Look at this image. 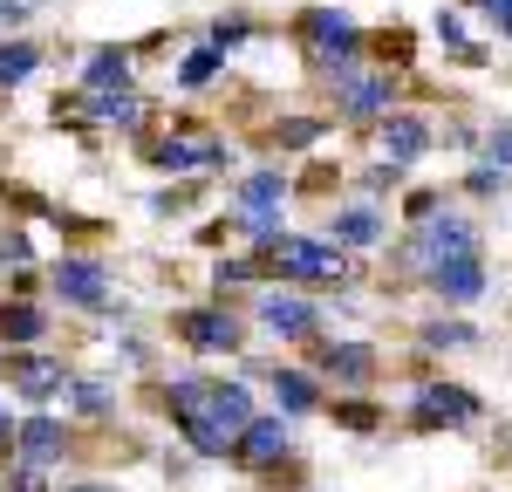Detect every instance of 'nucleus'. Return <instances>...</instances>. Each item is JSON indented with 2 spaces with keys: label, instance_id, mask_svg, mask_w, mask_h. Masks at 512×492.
Wrapping results in <instances>:
<instances>
[{
  "label": "nucleus",
  "instance_id": "nucleus-1",
  "mask_svg": "<svg viewBox=\"0 0 512 492\" xmlns=\"http://www.w3.org/2000/svg\"><path fill=\"white\" fill-rule=\"evenodd\" d=\"M164 410H171L178 438H185L198 458H233L239 438H246V424L260 417L246 376H198V369L164 376Z\"/></svg>",
  "mask_w": 512,
  "mask_h": 492
},
{
  "label": "nucleus",
  "instance_id": "nucleus-2",
  "mask_svg": "<svg viewBox=\"0 0 512 492\" xmlns=\"http://www.w3.org/2000/svg\"><path fill=\"white\" fill-rule=\"evenodd\" d=\"M294 41H301V55L315 62V76H342V69H355L362 62V21H355L349 7H335V0H315V7H301L294 14Z\"/></svg>",
  "mask_w": 512,
  "mask_h": 492
},
{
  "label": "nucleus",
  "instance_id": "nucleus-3",
  "mask_svg": "<svg viewBox=\"0 0 512 492\" xmlns=\"http://www.w3.org/2000/svg\"><path fill=\"white\" fill-rule=\"evenodd\" d=\"M458 253H485V233H478L472 212H458V205H437L431 219H417V226H410V240L396 246V267L424 281L437 260H458Z\"/></svg>",
  "mask_w": 512,
  "mask_h": 492
},
{
  "label": "nucleus",
  "instance_id": "nucleus-4",
  "mask_svg": "<svg viewBox=\"0 0 512 492\" xmlns=\"http://www.w3.org/2000/svg\"><path fill=\"white\" fill-rule=\"evenodd\" d=\"M171 342L178 349H192L205 363H219V356H239L246 349V315H239L233 301H192V308H178L171 315Z\"/></svg>",
  "mask_w": 512,
  "mask_h": 492
},
{
  "label": "nucleus",
  "instance_id": "nucleus-5",
  "mask_svg": "<svg viewBox=\"0 0 512 492\" xmlns=\"http://www.w3.org/2000/svg\"><path fill=\"white\" fill-rule=\"evenodd\" d=\"M267 260H274V274L287 287H349L355 281V260L328 240V233H321V240L315 233H287Z\"/></svg>",
  "mask_w": 512,
  "mask_h": 492
},
{
  "label": "nucleus",
  "instance_id": "nucleus-6",
  "mask_svg": "<svg viewBox=\"0 0 512 492\" xmlns=\"http://www.w3.org/2000/svg\"><path fill=\"white\" fill-rule=\"evenodd\" d=\"M48 301L76 315H117V274L96 253H55L48 260Z\"/></svg>",
  "mask_w": 512,
  "mask_h": 492
},
{
  "label": "nucleus",
  "instance_id": "nucleus-7",
  "mask_svg": "<svg viewBox=\"0 0 512 492\" xmlns=\"http://www.w3.org/2000/svg\"><path fill=\"white\" fill-rule=\"evenodd\" d=\"M253 328L274 335V342H321L328 308H321L308 287H260L253 294Z\"/></svg>",
  "mask_w": 512,
  "mask_h": 492
},
{
  "label": "nucleus",
  "instance_id": "nucleus-8",
  "mask_svg": "<svg viewBox=\"0 0 512 492\" xmlns=\"http://www.w3.org/2000/svg\"><path fill=\"white\" fill-rule=\"evenodd\" d=\"M321 89H328V110H335L342 123H383L390 110H403V103H396V76L390 69H369V62L328 76Z\"/></svg>",
  "mask_w": 512,
  "mask_h": 492
},
{
  "label": "nucleus",
  "instance_id": "nucleus-9",
  "mask_svg": "<svg viewBox=\"0 0 512 492\" xmlns=\"http://www.w3.org/2000/svg\"><path fill=\"white\" fill-rule=\"evenodd\" d=\"M478 417H485V404H478L465 383H451V376H424L410 390V424L417 431H465Z\"/></svg>",
  "mask_w": 512,
  "mask_h": 492
},
{
  "label": "nucleus",
  "instance_id": "nucleus-10",
  "mask_svg": "<svg viewBox=\"0 0 512 492\" xmlns=\"http://www.w3.org/2000/svg\"><path fill=\"white\" fill-rule=\"evenodd\" d=\"M0 376H7V390H14L28 410H48L62 390H69V369L55 363L48 349H0Z\"/></svg>",
  "mask_w": 512,
  "mask_h": 492
},
{
  "label": "nucleus",
  "instance_id": "nucleus-11",
  "mask_svg": "<svg viewBox=\"0 0 512 492\" xmlns=\"http://www.w3.org/2000/svg\"><path fill=\"white\" fill-rule=\"evenodd\" d=\"M315 369H321V383H335V390H369L376 369H383V356H376V342H349V335L335 342V335H321Z\"/></svg>",
  "mask_w": 512,
  "mask_h": 492
},
{
  "label": "nucleus",
  "instance_id": "nucleus-12",
  "mask_svg": "<svg viewBox=\"0 0 512 492\" xmlns=\"http://www.w3.org/2000/svg\"><path fill=\"white\" fill-rule=\"evenodd\" d=\"M424 287L444 308H472V301L492 294V267H485V253H458V260H437L431 274H424Z\"/></svg>",
  "mask_w": 512,
  "mask_h": 492
},
{
  "label": "nucleus",
  "instance_id": "nucleus-13",
  "mask_svg": "<svg viewBox=\"0 0 512 492\" xmlns=\"http://www.w3.org/2000/svg\"><path fill=\"white\" fill-rule=\"evenodd\" d=\"M328 240L342 246V253H376V246L390 240V212H383L376 199L335 205V212H328Z\"/></svg>",
  "mask_w": 512,
  "mask_h": 492
},
{
  "label": "nucleus",
  "instance_id": "nucleus-14",
  "mask_svg": "<svg viewBox=\"0 0 512 492\" xmlns=\"http://www.w3.org/2000/svg\"><path fill=\"white\" fill-rule=\"evenodd\" d=\"M14 458H28V465H62L69 458V424L55 417V410H28L21 424H14Z\"/></svg>",
  "mask_w": 512,
  "mask_h": 492
},
{
  "label": "nucleus",
  "instance_id": "nucleus-15",
  "mask_svg": "<svg viewBox=\"0 0 512 492\" xmlns=\"http://www.w3.org/2000/svg\"><path fill=\"white\" fill-rule=\"evenodd\" d=\"M294 451V417H280V410H260L253 424H246V438H239V465H253V472H274L280 458Z\"/></svg>",
  "mask_w": 512,
  "mask_h": 492
},
{
  "label": "nucleus",
  "instance_id": "nucleus-16",
  "mask_svg": "<svg viewBox=\"0 0 512 492\" xmlns=\"http://www.w3.org/2000/svg\"><path fill=\"white\" fill-rule=\"evenodd\" d=\"M267 390H274V410H280V417H315V410H328V390H321V369L274 363V369H267Z\"/></svg>",
  "mask_w": 512,
  "mask_h": 492
},
{
  "label": "nucleus",
  "instance_id": "nucleus-17",
  "mask_svg": "<svg viewBox=\"0 0 512 492\" xmlns=\"http://www.w3.org/2000/svg\"><path fill=\"white\" fill-rule=\"evenodd\" d=\"M48 328H55V315L41 308L35 294L0 301V349H48Z\"/></svg>",
  "mask_w": 512,
  "mask_h": 492
},
{
  "label": "nucleus",
  "instance_id": "nucleus-18",
  "mask_svg": "<svg viewBox=\"0 0 512 492\" xmlns=\"http://www.w3.org/2000/svg\"><path fill=\"white\" fill-rule=\"evenodd\" d=\"M376 144H383V158L417 164L437 144V130H431V117H417V110H390V117L376 123Z\"/></svg>",
  "mask_w": 512,
  "mask_h": 492
},
{
  "label": "nucleus",
  "instance_id": "nucleus-19",
  "mask_svg": "<svg viewBox=\"0 0 512 492\" xmlns=\"http://www.w3.org/2000/svg\"><path fill=\"white\" fill-rule=\"evenodd\" d=\"M69 110H76V117H89V123H110V130H137L151 103H144L137 89H82Z\"/></svg>",
  "mask_w": 512,
  "mask_h": 492
},
{
  "label": "nucleus",
  "instance_id": "nucleus-20",
  "mask_svg": "<svg viewBox=\"0 0 512 492\" xmlns=\"http://www.w3.org/2000/svg\"><path fill=\"white\" fill-rule=\"evenodd\" d=\"M287 192H294V178H287L280 164H260V171H246L233 185V212H280Z\"/></svg>",
  "mask_w": 512,
  "mask_h": 492
},
{
  "label": "nucleus",
  "instance_id": "nucleus-21",
  "mask_svg": "<svg viewBox=\"0 0 512 492\" xmlns=\"http://www.w3.org/2000/svg\"><path fill=\"white\" fill-rule=\"evenodd\" d=\"M62 404H69V417H82V424H103V417H117V383H110V376H69Z\"/></svg>",
  "mask_w": 512,
  "mask_h": 492
},
{
  "label": "nucleus",
  "instance_id": "nucleus-22",
  "mask_svg": "<svg viewBox=\"0 0 512 492\" xmlns=\"http://www.w3.org/2000/svg\"><path fill=\"white\" fill-rule=\"evenodd\" d=\"M151 171H164V178H205V137H158L151 144Z\"/></svg>",
  "mask_w": 512,
  "mask_h": 492
},
{
  "label": "nucleus",
  "instance_id": "nucleus-23",
  "mask_svg": "<svg viewBox=\"0 0 512 492\" xmlns=\"http://www.w3.org/2000/svg\"><path fill=\"white\" fill-rule=\"evenodd\" d=\"M417 342H424L431 356H458V349H478V342H485V328L465 322V315H437V322L417 328Z\"/></svg>",
  "mask_w": 512,
  "mask_h": 492
},
{
  "label": "nucleus",
  "instance_id": "nucleus-24",
  "mask_svg": "<svg viewBox=\"0 0 512 492\" xmlns=\"http://www.w3.org/2000/svg\"><path fill=\"white\" fill-rule=\"evenodd\" d=\"M219 76H226V48H212V41L185 48V55H178V69H171L178 89H205V82H219Z\"/></svg>",
  "mask_w": 512,
  "mask_h": 492
},
{
  "label": "nucleus",
  "instance_id": "nucleus-25",
  "mask_svg": "<svg viewBox=\"0 0 512 492\" xmlns=\"http://www.w3.org/2000/svg\"><path fill=\"white\" fill-rule=\"evenodd\" d=\"M82 89H130V48H89Z\"/></svg>",
  "mask_w": 512,
  "mask_h": 492
},
{
  "label": "nucleus",
  "instance_id": "nucleus-26",
  "mask_svg": "<svg viewBox=\"0 0 512 492\" xmlns=\"http://www.w3.org/2000/svg\"><path fill=\"white\" fill-rule=\"evenodd\" d=\"M28 76H41V48L28 35H7L0 41V89H21Z\"/></svg>",
  "mask_w": 512,
  "mask_h": 492
},
{
  "label": "nucleus",
  "instance_id": "nucleus-27",
  "mask_svg": "<svg viewBox=\"0 0 512 492\" xmlns=\"http://www.w3.org/2000/svg\"><path fill=\"white\" fill-rule=\"evenodd\" d=\"M437 41H444V48H451V55H458V62H485V48H478L472 35H465V14H458V7H437Z\"/></svg>",
  "mask_w": 512,
  "mask_h": 492
},
{
  "label": "nucleus",
  "instance_id": "nucleus-28",
  "mask_svg": "<svg viewBox=\"0 0 512 492\" xmlns=\"http://www.w3.org/2000/svg\"><path fill=\"white\" fill-rule=\"evenodd\" d=\"M233 226H239V240H246V246H260V253H274V246L287 240L280 212H233Z\"/></svg>",
  "mask_w": 512,
  "mask_h": 492
},
{
  "label": "nucleus",
  "instance_id": "nucleus-29",
  "mask_svg": "<svg viewBox=\"0 0 512 492\" xmlns=\"http://www.w3.org/2000/svg\"><path fill=\"white\" fill-rule=\"evenodd\" d=\"M260 260H246V253H226V260H212V294L226 301V287H260Z\"/></svg>",
  "mask_w": 512,
  "mask_h": 492
},
{
  "label": "nucleus",
  "instance_id": "nucleus-30",
  "mask_svg": "<svg viewBox=\"0 0 512 492\" xmlns=\"http://www.w3.org/2000/svg\"><path fill=\"white\" fill-rule=\"evenodd\" d=\"M328 137V117H280L274 123V151H308Z\"/></svg>",
  "mask_w": 512,
  "mask_h": 492
},
{
  "label": "nucleus",
  "instance_id": "nucleus-31",
  "mask_svg": "<svg viewBox=\"0 0 512 492\" xmlns=\"http://www.w3.org/2000/svg\"><path fill=\"white\" fill-rule=\"evenodd\" d=\"M0 492H55V479H48V465L7 458V465H0Z\"/></svg>",
  "mask_w": 512,
  "mask_h": 492
},
{
  "label": "nucleus",
  "instance_id": "nucleus-32",
  "mask_svg": "<svg viewBox=\"0 0 512 492\" xmlns=\"http://www.w3.org/2000/svg\"><path fill=\"white\" fill-rule=\"evenodd\" d=\"M328 417H335L342 431H383V410H376V404H355V397H335Z\"/></svg>",
  "mask_w": 512,
  "mask_h": 492
},
{
  "label": "nucleus",
  "instance_id": "nucleus-33",
  "mask_svg": "<svg viewBox=\"0 0 512 492\" xmlns=\"http://www.w3.org/2000/svg\"><path fill=\"white\" fill-rule=\"evenodd\" d=\"M478 164H499V171H512V117H499L485 137H478Z\"/></svg>",
  "mask_w": 512,
  "mask_h": 492
},
{
  "label": "nucleus",
  "instance_id": "nucleus-34",
  "mask_svg": "<svg viewBox=\"0 0 512 492\" xmlns=\"http://www.w3.org/2000/svg\"><path fill=\"white\" fill-rule=\"evenodd\" d=\"M506 185H512V171L472 158V171H465V192H472V199H506Z\"/></svg>",
  "mask_w": 512,
  "mask_h": 492
},
{
  "label": "nucleus",
  "instance_id": "nucleus-35",
  "mask_svg": "<svg viewBox=\"0 0 512 492\" xmlns=\"http://www.w3.org/2000/svg\"><path fill=\"white\" fill-rule=\"evenodd\" d=\"M0 267H14V274L35 267V240H28L21 226H0Z\"/></svg>",
  "mask_w": 512,
  "mask_h": 492
},
{
  "label": "nucleus",
  "instance_id": "nucleus-36",
  "mask_svg": "<svg viewBox=\"0 0 512 492\" xmlns=\"http://www.w3.org/2000/svg\"><path fill=\"white\" fill-rule=\"evenodd\" d=\"M212 48H226V55H239V48H246V41H253V21H246V14H226V21H212Z\"/></svg>",
  "mask_w": 512,
  "mask_h": 492
},
{
  "label": "nucleus",
  "instance_id": "nucleus-37",
  "mask_svg": "<svg viewBox=\"0 0 512 492\" xmlns=\"http://www.w3.org/2000/svg\"><path fill=\"white\" fill-rule=\"evenodd\" d=\"M403 178H410V164L383 158V164H369V171H362V192H369V199H383V192H396Z\"/></svg>",
  "mask_w": 512,
  "mask_h": 492
},
{
  "label": "nucleus",
  "instance_id": "nucleus-38",
  "mask_svg": "<svg viewBox=\"0 0 512 492\" xmlns=\"http://www.w3.org/2000/svg\"><path fill=\"white\" fill-rule=\"evenodd\" d=\"M35 14V0H0V28H21Z\"/></svg>",
  "mask_w": 512,
  "mask_h": 492
},
{
  "label": "nucleus",
  "instance_id": "nucleus-39",
  "mask_svg": "<svg viewBox=\"0 0 512 492\" xmlns=\"http://www.w3.org/2000/svg\"><path fill=\"white\" fill-rule=\"evenodd\" d=\"M472 7H478V14H485V21H492V28H499V21H506V14H512V0H472Z\"/></svg>",
  "mask_w": 512,
  "mask_h": 492
},
{
  "label": "nucleus",
  "instance_id": "nucleus-40",
  "mask_svg": "<svg viewBox=\"0 0 512 492\" xmlns=\"http://www.w3.org/2000/svg\"><path fill=\"white\" fill-rule=\"evenodd\" d=\"M62 492H117V486H103V479H82V486H62Z\"/></svg>",
  "mask_w": 512,
  "mask_h": 492
},
{
  "label": "nucleus",
  "instance_id": "nucleus-41",
  "mask_svg": "<svg viewBox=\"0 0 512 492\" xmlns=\"http://www.w3.org/2000/svg\"><path fill=\"white\" fill-rule=\"evenodd\" d=\"M499 41H512V14H506V21H499Z\"/></svg>",
  "mask_w": 512,
  "mask_h": 492
}]
</instances>
